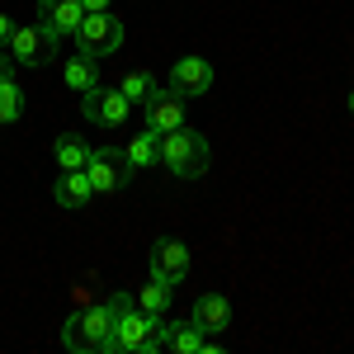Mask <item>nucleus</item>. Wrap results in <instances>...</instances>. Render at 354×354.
Segmentation results:
<instances>
[{
    "mask_svg": "<svg viewBox=\"0 0 354 354\" xmlns=\"http://www.w3.org/2000/svg\"><path fill=\"white\" fill-rule=\"evenodd\" d=\"M123 307H133L128 293L76 307V317H66V326H62V345L76 354H113V322H118Z\"/></svg>",
    "mask_w": 354,
    "mask_h": 354,
    "instance_id": "f257e3e1",
    "label": "nucleus"
},
{
    "mask_svg": "<svg viewBox=\"0 0 354 354\" xmlns=\"http://www.w3.org/2000/svg\"><path fill=\"white\" fill-rule=\"evenodd\" d=\"M161 165L175 180H198L208 170V142L194 133L189 123L175 128V133H161Z\"/></svg>",
    "mask_w": 354,
    "mask_h": 354,
    "instance_id": "f03ea898",
    "label": "nucleus"
},
{
    "mask_svg": "<svg viewBox=\"0 0 354 354\" xmlns=\"http://www.w3.org/2000/svg\"><path fill=\"white\" fill-rule=\"evenodd\" d=\"M161 335H165V322L161 317H151V312H142V307H123L118 312V322H113V354H156L161 350Z\"/></svg>",
    "mask_w": 354,
    "mask_h": 354,
    "instance_id": "7ed1b4c3",
    "label": "nucleus"
},
{
    "mask_svg": "<svg viewBox=\"0 0 354 354\" xmlns=\"http://www.w3.org/2000/svg\"><path fill=\"white\" fill-rule=\"evenodd\" d=\"M85 175H90V189L95 194H113V189H123L137 170H133V161H128L123 147H100V151H90Z\"/></svg>",
    "mask_w": 354,
    "mask_h": 354,
    "instance_id": "20e7f679",
    "label": "nucleus"
},
{
    "mask_svg": "<svg viewBox=\"0 0 354 354\" xmlns=\"http://www.w3.org/2000/svg\"><path fill=\"white\" fill-rule=\"evenodd\" d=\"M57 33H48L43 24H15V33H10V43H5V53L15 57V66H48L57 57Z\"/></svg>",
    "mask_w": 354,
    "mask_h": 354,
    "instance_id": "39448f33",
    "label": "nucleus"
},
{
    "mask_svg": "<svg viewBox=\"0 0 354 354\" xmlns=\"http://www.w3.org/2000/svg\"><path fill=\"white\" fill-rule=\"evenodd\" d=\"M76 43H81V53L90 57H113L123 48V24H118V15L113 10H100V15H85L81 28H76Z\"/></svg>",
    "mask_w": 354,
    "mask_h": 354,
    "instance_id": "423d86ee",
    "label": "nucleus"
},
{
    "mask_svg": "<svg viewBox=\"0 0 354 354\" xmlns=\"http://www.w3.org/2000/svg\"><path fill=\"white\" fill-rule=\"evenodd\" d=\"M81 113H85V123L123 128V123H128V113H133V104H128V95H123L118 85H113V90L95 85V90H85V95H81Z\"/></svg>",
    "mask_w": 354,
    "mask_h": 354,
    "instance_id": "0eeeda50",
    "label": "nucleus"
},
{
    "mask_svg": "<svg viewBox=\"0 0 354 354\" xmlns=\"http://www.w3.org/2000/svg\"><path fill=\"white\" fill-rule=\"evenodd\" d=\"M142 109H147V128H151L156 137H161V133H175V128H185V123H189V113H185V100H180L170 85H165V90L156 85V90L142 100Z\"/></svg>",
    "mask_w": 354,
    "mask_h": 354,
    "instance_id": "6e6552de",
    "label": "nucleus"
},
{
    "mask_svg": "<svg viewBox=\"0 0 354 354\" xmlns=\"http://www.w3.org/2000/svg\"><path fill=\"white\" fill-rule=\"evenodd\" d=\"M213 62L208 57H180L175 66H170V90L180 95V100H198V95H208L213 90Z\"/></svg>",
    "mask_w": 354,
    "mask_h": 354,
    "instance_id": "1a4fd4ad",
    "label": "nucleus"
},
{
    "mask_svg": "<svg viewBox=\"0 0 354 354\" xmlns=\"http://www.w3.org/2000/svg\"><path fill=\"white\" fill-rule=\"evenodd\" d=\"M151 274L165 283H185L189 279V245L175 241V236H161L151 245Z\"/></svg>",
    "mask_w": 354,
    "mask_h": 354,
    "instance_id": "9d476101",
    "label": "nucleus"
},
{
    "mask_svg": "<svg viewBox=\"0 0 354 354\" xmlns=\"http://www.w3.org/2000/svg\"><path fill=\"white\" fill-rule=\"evenodd\" d=\"M81 19H85L81 0H38V24L57 38H71L81 28Z\"/></svg>",
    "mask_w": 354,
    "mask_h": 354,
    "instance_id": "9b49d317",
    "label": "nucleus"
},
{
    "mask_svg": "<svg viewBox=\"0 0 354 354\" xmlns=\"http://www.w3.org/2000/svg\"><path fill=\"white\" fill-rule=\"evenodd\" d=\"M194 326L203 330V335H222V330L232 326V302L222 298V293H203V298L194 302Z\"/></svg>",
    "mask_w": 354,
    "mask_h": 354,
    "instance_id": "f8f14e48",
    "label": "nucleus"
},
{
    "mask_svg": "<svg viewBox=\"0 0 354 354\" xmlns=\"http://www.w3.org/2000/svg\"><path fill=\"white\" fill-rule=\"evenodd\" d=\"M53 198L62 203V208H85L90 198H95V189H90V175L85 170H62L53 185Z\"/></svg>",
    "mask_w": 354,
    "mask_h": 354,
    "instance_id": "ddd939ff",
    "label": "nucleus"
},
{
    "mask_svg": "<svg viewBox=\"0 0 354 354\" xmlns=\"http://www.w3.org/2000/svg\"><path fill=\"white\" fill-rule=\"evenodd\" d=\"M203 330L194 326V322H165V335H161V345L165 350H175V354H203Z\"/></svg>",
    "mask_w": 354,
    "mask_h": 354,
    "instance_id": "4468645a",
    "label": "nucleus"
},
{
    "mask_svg": "<svg viewBox=\"0 0 354 354\" xmlns=\"http://www.w3.org/2000/svg\"><path fill=\"white\" fill-rule=\"evenodd\" d=\"M62 76H66V85H71V90H81V95H85V90H95V85H100V57L76 53L66 66H62Z\"/></svg>",
    "mask_w": 354,
    "mask_h": 354,
    "instance_id": "2eb2a0df",
    "label": "nucleus"
},
{
    "mask_svg": "<svg viewBox=\"0 0 354 354\" xmlns=\"http://www.w3.org/2000/svg\"><path fill=\"white\" fill-rule=\"evenodd\" d=\"M123 151H128V161H133V170H147V165H161V137L151 133V128H142V133H133V142H128Z\"/></svg>",
    "mask_w": 354,
    "mask_h": 354,
    "instance_id": "dca6fc26",
    "label": "nucleus"
},
{
    "mask_svg": "<svg viewBox=\"0 0 354 354\" xmlns=\"http://www.w3.org/2000/svg\"><path fill=\"white\" fill-rule=\"evenodd\" d=\"M170 298H175V283H165V279L151 274V279L142 283V293H137V307L151 312V317H165V312H170Z\"/></svg>",
    "mask_w": 354,
    "mask_h": 354,
    "instance_id": "f3484780",
    "label": "nucleus"
},
{
    "mask_svg": "<svg viewBox=\"0 0 354 354\" xmlns=\"http://www.w3.org/2000/svg\"><path fill=\"white\" fill-rule=\"evenodd\" d=\"M53 156H57V165L62 170H85V161H90V147H85L76 133H62L53 142Z\"/></svg>",
    "mask_w": 354,
    "mask_h": 354,
    "instance_id": "a211bd4d",
    "label": "nucleus"
},
{
    "mask_svg": "<svg viewBox=\"0 0 354 354\" xmlns=\"http://www.w3.org/2000/svg\"><path fill=\"white\" fill-rule=\"evenodd\" d=\"M24 118V90L15 85V76H0V123H19Z\"/></svg>",
    "mask_w": 354,
    "mask_h": 354,
    "instance_id": "6ab92c4d",
    "label": "nucleus"
},
{
    "mask_svg": "<svg viewBox=\"0 0 354 354\" xmlns=\"http://www.w3.org/2000/svg\"><path fill=\"white\" fill-rule=\"evenodd\" d=\"M118 90L128 95V104H142V100L156 90V81H151V71H128V76L118 81Z\"/></svg>",
    "mask_w": 354,
    "mask_h": 354,
    "instance_id": "aec40b11",
    "label": "nucleus"
},
{
    "mask_svg": "<svg viewBox=\"0 0 354 354\" xmlns=\"http://www.w3.org/2000/svg\"><path fill=\"white\" fill-rule=\"evenodd\" d=\"M85 15H100V10H113V0H81Z\"/></svg>",
    "mask_w": 354,
    "mask_h": 354,
    "instance_id": "412c9836",
    "label": "nucleus"
},
{
    "mask_svg": "<svg viewBox=\"0 0 354 354\" xmlns=\"http://www.w3.org/2000/svg\"><path fill=\"white\" fill-rule=\"evenodd\" d=\"M10 33H15V19H10V15H0V48L10 43Z\"/></svg>",
    "mask_w": 354,
    "mask_h": 354,
    "instance_id": "4be33fe9",
    "label": "nucleus"
},
{
    "mask_svg": "<svg viewBox=\"0 0 354 354\" xmlns=\"http://www.w3.org/2000/svg\"><path fill=\"white\" fill-rule=\"evenodd\" d=\"M350 109H354V90H350Z\"/></svg>",
    "mask_w": 354,
    "mask_h": 354,
    "instance_id": "5701e85b",
    "label": "nucleus"
}]
</instances>
